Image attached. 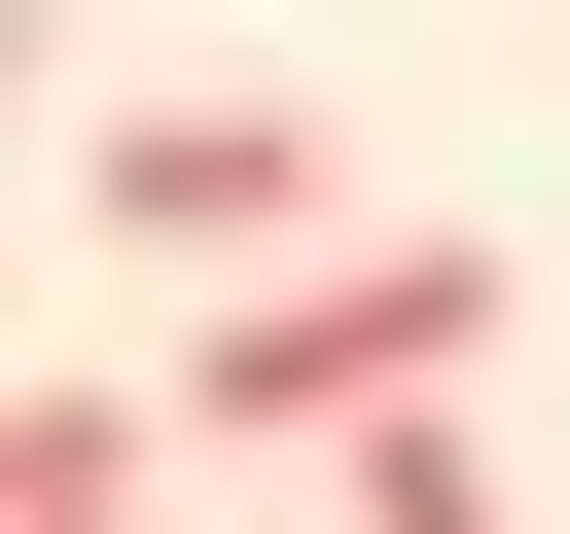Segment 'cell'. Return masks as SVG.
Listing matches in <instances>:
<instances>
[{
    "instance_id": "1",
    "label": "cell",
    "mask_w": 570,
    "mask_h": 534,
    "mask_svg": "<svg viewBox=\"0 0 570 534\" xmlns=\"http://www.w3.org/2000/svg\"><path fill=\"white\" fill-rule=\"evenodd\" d=\"M463 356H499V249H285V285H214L178 427H214V463H356V427H428Z\"/></svg>"
},
{
    "instance_id": "2",
    "label": "cell",
    "mask_w": 570,
    "mask_h": 534,
    "mask_svg": "<svg viewBox=\"0 0 570 534\" xmlns=\"http://www.w3.org/2000/svg\"><path fill=\"white\" fill-rule=\"evenodd\" d=\"M71 249H321V107H249V71L214 107H107L71 142Z\"/></svg>"
},
{
    "instance_id": "3",
    "label": "cell",
    "mask_w": 570,
    "mask_h": 534,
    "mask_svg": "<svg viewBox=\"0 0 570 534\" xmlns=\"http://www.w3.org/2000/svg\"><path fill=\"white\" fill-rule=\"evenodd\" d=\"M356 534H499V427L428 392V427H356Z\"/></svg>"
}]
</instances>
